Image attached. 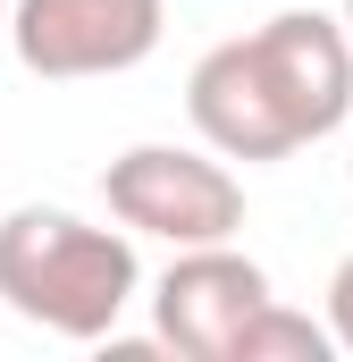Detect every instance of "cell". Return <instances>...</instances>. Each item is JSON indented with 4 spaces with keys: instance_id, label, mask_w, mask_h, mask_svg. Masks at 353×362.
<instances>
[{
    "instance_id": "1",
    "label": "cell",
    "mask_w": 353,
    "mask_h": 362,
    "mask_svg": "<svg viewBox=\"0 0 353 362\" xmlns=\"http://www.w3.org/2000/svg\"><path fill=\"white\" fill-rule=\"evenodd\" d=\"M185 118L219 160H286L353 118V42L320 0H277L253 34H227L193 59Z\"/></svg>"
},
{
    "instance_id": "2",
    "label": "cell",
    "mask_w": 353,
    "mask_h": 362,
    "mask_svg": "<svg viewBox=\"0 0 353 362\" xmlns=\"http://www.w3.org/2000/svg\"><path fill=\"white\" fill-rule=\"evenodd\" d=\"M135 286L143 262L126 228H92L59 202H25L0 219V303L51 337H76V346L109 337Z\"/></svg>"
},
{
    "instance_id": "7",
    "label": "cell",
    "mask_w": 353,
    "mask_h": 362,
    "mask_svg": "<svg viewBox=\"0 0 353 362\" xmlns=\"http://www.w3.org/2000/svg\"><path fill=\"white\" fill-rule=\"evenodd\" d=\"M328 337H337V354H353V253L328 278Z\"/></svg>"
},
{
    "instance_id": "3",
    "label": "cell",
    "mask_w": 353,
    "mask_h": 362,
    "mask_svg": "<svg viewBox=\"0 0 353 362\" xmlns=\"http://www.w3.org/2000/svg\"><path fill=\"white\" fill-rule=\"evenodd\" d=\"M101 202L126 236H160V245H227L244 228V185L219 152H185V144H126L101 169Z\"/></svg>"
},
{
    "instance_id": "8",
    "label": "cell",
    "mask_w": 353,
    "mask_h": 362,
    "mask_svg": "<svg viewBox=\"0 0 353 362\" xmlns=\"http://www.w3.org/2000/svg\"><path fill=\"white\" fill-rule=\"evenodd\" d=\"M337 25H345V42H353V0H345V17H337Z\"/></svg>"
},
{
    "instance_id": "5",
    "label": "cell",
    "mask_w": 353,
    "mask_h": 362,
    "mask_svg": "<svg viewBox=\"0 0 353 362\" xmlns=\"http://www.w3.org/2000/svg\"><path fill=\"white\" fill-rule=\"evenodd\" d=\"M261 303H269V270L253 253H236V236L227 245H185L152 286V329L185 362H227Z\"/></svg>"
},
{
    "instance_id": "9",
    "label": "cell",
    "mask_w": 353,
    "mask_h": 362,
    "mask_svg": "<svg viewBox=\"0 0 353 362\" xmlns=\"http://www.w3.org/2000/svg\"><path fill=\"white\" fill-rule=\"evenodd\" d=\"M345 177H353V152H345Z\"/></svg>"
},
{
    "instance_id": "6",
    "label": "cell",
    "mask_w": 353,
    "mask_h": 362,
    "mask_svg": "<svg viewBox=\"0 0 353 362\" xmlns=\"http://www.w3.org/2000/svg\"><path fill=\"white\" fill-rule=\"evenodd\" d=\"M328 354H337V337L269 295L261 312L244 320V337H236V354H227V362H328Z\"/></svg>"
},
{
    "instance_id": "4",
    "label": "cell",
    "mask_w": 353,
    "mask_h": 362,
    "mask_svg": "<svg viewBox=\"0 0 353 362\" xmlns=\"http://www.w3.org/2000/svg\"><path fill=\"white\" fill-rule=\"evenodd\" d=\"M169 0H17L8 42L17 68L42 85H85V76H126L160 51Z\"/></svg>"
}]
</instances>
